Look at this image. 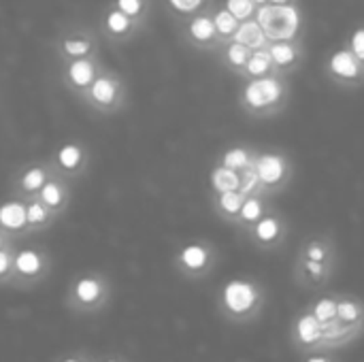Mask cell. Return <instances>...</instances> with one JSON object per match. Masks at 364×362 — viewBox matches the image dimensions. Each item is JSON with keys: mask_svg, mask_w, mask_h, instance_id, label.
I'll use <instances>...</instances> for the list:
<instances>
[{"mask_svg": "<svg viewBox=\"0 0 364 362\" xmlns=\"http://www.w3.org/2000/svg\"><path fill=\"white\" fill-rule=\"evenodd\" d=\"M256 21L262 28L264 36L284 41L296 34L301 23V13L294 4H267L260 6Z\"/></svg>", "mask_w": 364, "mask_h": 362, "instance_id": "cell-1", "label": "cell"}, {"mask_svg": "<svg viewBox=\"0 0 364 362\" xmlns=\"http://www.w3.org/2000/svg\"><path fill=\"white\" fill-rule=\"evenodd\" d=\"M284 94V87L282 83L275 79V77H262V79H254L247 83L243 96H245V102L252 107V109H264V107H271L275 105Z\"/></svg>", "mask_w": 364, "mask_h": 362, "instance_id": "cell-2", "label": "cell"}, {"mask_svg": "<svg viewBox=\"0 0 364 362\" xmlns=\"http://www.w3.org/2000/svg\"><path fill=\"white\" fill-rule=\"evenodd\" d=\"M258 303V292L252 284L235 280L230 284H226L224 288V305L230 314L235 316H245L250 314Z\"/></svg>", "mask_w": 364, "mask_h": 362, "instance_id": "cell-3", "label": "cell"}, {"mask_svg": "<svg viewBox=\"0 0 364 362\" xmlns=\"http://www.w3.org/2000/svg\"><path fill=\"white\" fill-rule=\"evenodd\" d=\"M258 183L264 186H277L286 179V160L277 154H264L256 160V169H254Z\"/></svg>", "mask_w": 364, "mask_h": 362, "instance_id": "cell-4", "label": "cell"}, {"mask_svg": "<svg viewBox=\"0 0 364 362\" xmlns=\"http://www.w3.org/2000/svg\"><path fill=\"white\" fill-rule=\"evenodd\" d=\"M232 34H235V43L243 45L247 49H264L267 36H264V32H262V28L258 26L256 19L243 21L241 26H237V30Z\"/></svg>", "mask_w": 364, "mask_h": 362, "instance_id": "cell-5", "label": "cell"}, {"mask_svg": "<svg viewBox=\"0 0 364 362\" xmlns=\"http://www.w3.org/2000/svg\"><path fill=\"white\" fill-rule=\"evenodd\" d=\"M0 226L6 230H21L26 226V205L17 201L0 205Z\"/></svg>", "mask_w": 364, "mask_h": 362, "instance_id": "cell-6", "label": "cell"}, {"mask_svg": "<svg viewBox=\"0 0 364 362\" xmlns=\"http://www.w3.org/2000/svg\"><path fill=\"white\" fill-rule=\"evenodd\" d=\"M358 62L360 60L354 53H350L348 49H341V51L333 53V58H331V70L335 75H339V77L352 79V77L358 75Z\"/></svg>", "mask_w": 364, "mask_h": 362, "instance_id": "cell-7", "label": "cell"}, {"mask_svg": "<svg viewBox=\"0 0 364 362\" xmlns=\"http://www.w3.org/2000/svg\"><path fill=\"white\" fill-rule=\"evenodd\" d=\"M211 183H213V188L220 194H224V192H239V188H241V175L237 171L218 166L211 173Z\"/></svg>", "mask_w": 364, "mask_h": 362, "instance_id": "cell-8", "label": "cell"}, {"mask_svg": "<svg viewBox=\"0 0 364 362\" xmlns=\"http://www.w3.org/2000/svg\"><path fill=\"white\" fill-rule=\"evenodd\" d=\"M179 260H181V265H183L186 269H190V271H200V269H205L207 262H209V252H207L203 245L192 243V245H186V247L181 250Z\"/></svg>", "mask_w": 364, "mask_h": 362, "instance_id": "cell-9", "label": "cell"}, {"mask_svg": "<svg viewBox=\"0 0 364 362\" xmlns=\"http://www.w3.org/2000/svg\"><path fill=\"white\" fill-rule=\"evenodd\" d=\"M296 337H299V341L305 344V346H314L316 341L322 339V329H320L318 320H316L311 314L303 316V318L296 322Z\"/></svg>", "mask_w": 364, "mask_h": 362, "instance_id": "cell-10", "label": "cell"}, {"mask_svg": "<svg viewBox=\"0 0 364 362\" xmlns=\"http://www.w3.org/2000/svg\"><path fill=\"white\" fill-rule=\"evenodd\" d=\"M15 269H17V273L28 275V277L38 275L41 269H43V258L34 250H21L15 256Z\"/></svg>", "mask_w": 364, "mask_h": 362, "instance_id": "cell-11", "label": "cell"}, {"mask_svg": "<svg viewBox=\"0 0 364 362\" xmlns=\"http://www.w3.org/2000/svg\"><path fill=\"white\" fill-rule=\"evenodd\" d=\"M100 294H102L100 284L94 277H83L75 286V299L83 305H94L100 299Z\"/></svg>", "mask_w": 364, "mask_h": 362, "instance_id": "cell-12", "label": "cell"}, {"mask_svg": "<svg viewBox=\"0 0 364 362\" xmlns=\"http://www.w3.org/2000/svg\"><path fill=\"white\" fill-rule=\"evenodd\" d=\"M115 94H117V85H115L113 79L98 77V79L92 81V98L98 105H111L115 100Z\"/></svg>", "mask_w": 364, "mask_h": 362, "instance_id": "cell-13", "label": "cell"}, {"mask_svg": "<svg viewBox=\"0 0 364 362\" xmlns=\"http://www.w3.org/2000/svg\"><path fill=\"white\" fill-rule=\"evenodd\" d=\"M68 79L75 85H79V87L90 85L92 79H94V64L90 60H75V62H70V66H68Z\"/></svg>", "mask_w": 364, "mask_h": 362, "instance_id": "cell-14", "label": "cell"}, {"mask_svg": "<svg viewBox=\"0 0 364 362\" xmlns=\"http://www.w3.org/2000/svg\"><path fill=\"white\" fill-rule=\"evenodd\" d=\"M222 166H224V169H230V171H245V169L250 166V151L243 149V147L228 149V151L224 154Z\"/></svg>", "mask_w": 364, "mask_h": 362, "instance_id": "cell-15", "label": "cell"}, {"mask_svg": "<svg viewBox=\"0 0 364 362\" xmlns=\"http://www.w3.org/2000/svg\"><path fill=\"white\" fill-rule=\"evenodd\" d=\"M62 201H64V190H62V186L55 183V181H45L43 188H41V201H38V203L45 205V207L58 209V207L62 205Z\"/></svg>", "mask_w": 364, "mask_h": 362, "instance_id": "cell-16", "label": "cell"}, {"mask_svg": "<svg viewBox=\"0 0 364 362\" xmlns=\"http://www.w3.org/2000/svg\"><path fill=\"white\" fill-rule=\"evenodd\" d=\"M190 34L196 38V41H207L215 34V26H213V19L207 17V15H198L190 21Z\"/></svg>", "mask_w": 364, "mask_h": 362, "instance_id": "cell-17", "label": "cell"}, {"mask_svg": "<svg viewBox=\"0 0 364 362\" xmlns=\"http://www.w3.org/2000/svg\"><path fill=\"white\" fill-rule=\"evenodd\" d=\"M269 66H271V55H269V49H256L250 58H247V62H245V68H247V73L250 75H264L267 70H269Z\"/></svg>", "mask_w": 364, "mask_h": 362, "instance_id": "cell-18", "label": "cell"}, {"mask_svg": "<svg viewBox=\"0 0 364 362\" xmlns=\"http://www.w3.org/2000/svg\"><path fill=\"white\" fill-rule=\"evenodd\" d=\"M81 158H83L81 149H79L77 145H73V143L64 145V147L58 151V162H60V166L66 169V171H75V169L81 164Z\"/></svg>", "mask_w": 364, "mask_h": 362, "instance_id": "cell-19", "label": "cell"}, {"mask_svg": "<svg viewBox=\"0 0 364 362\" xmlns=\"http://www.w3.org/2000/svg\"><path fill=\"white\" fill-rule=\"evenodd\" d=\"M256 237L264 243H271L279 237V222L275 218H260L256 222Z\"/></svg>", "mask_w": 364, "mask_h": 362, "instance_id": "cell-20", "label": "cell"}, {"mask_svg": "<svg viewBox=\"0 0 364 362\" xmlns=\"http://www.w3.org/2000/svg\"><path fill=\"white\" fill-rule=\"evenodd\" d=\"M335 314H337V303L333 301V299H322V301H318L316 303V307H314V318L318 320V324L320 326H326L328 322H333L335 320Z\"/></svg>", "mask_w": 364, "mask_h": 362, "instance_id": "cell-21", "label": "cell"}, {"mask_svg": "<svg viewBox=\"0 0 364 362\" xmlns=\"http://www.w3.org/2000/svg\"><path fill=\"white\" fill-rule=\"evenodd\" d=\"M269 55H271V62H275L279 66H286L296 58V49L290 43H275L269 49Z\"/></svg>", "mask_w": 364, "mask_h": 362, "instance_id": "cell-22", "label": "cell"}, {"mask_svg": "<svg viewBox=\"0 0 364 362\" xmlns=\"http://www.w3.org/2000/svg\"><path fill=\"white\" fill-rule=\"evenodd\" d=\"M45 179H47L45 169H41V166L28 169V171L23 173V177H21V188H23V190H28V192H36V190H41V188H43Z\"/></svg>", "mask_w": 364, "mask_h": 362, "instance_id": "cell-23", "label": "cell"}, {"mask_svg": "<svg viewBox=\"0 0 364 362\" xmlns=\"http://www.w3.org/2000/svg\"><path fill=\"white\" fill-rule=\"evenodd\" d=\"M243 194L241 192H224V194H220V198H218V205H220V209L224 211V213H228V215H237L239 211H241V205H243Z\"/></svg>", "mask_w": 364, "mask_h": 362, "instance_id": "cell-24", "label": "cell"}, {"mask_svg": "<svg viewBox=\"0 0 364 362\" xmlns=\"http://www.w3.org/2000/svg\"><path fill=\"white\" fill-rule=\"evenodd\" d=\"M239 215L243 218V222H258L262 218V203L258 198H245Z\"/></svg>", "mask_w": 364, "mask_h": 362, "instance_id": "cell-25", "label": "cell"}, {"mask_svg": "<svg viewBox=\"0 0 364 362\" xmlns=\"http://www.w3.org/2000/svg\"><path fill=\"white\" fill-rule=\"evenodd\" d=\"M213 26H215V30H220L222 34H232V32L237 30V17H235L232 13H228L226 9H222V11L215 13Z\"/></svg>", "mask_w": 364, "mask_h": 362, "instance_id": "cell-26", "label": "cell"}, {"mask_svg": "<svg viewBox=\"0 0 364 362\" xmlns=\"http://www.w3.org/2000/svg\"><path fill=\"white\" fill-rule=\"evenodd\" d=\"M358 316H360V309H358L356 303H352V301H341V303H337V314H335V318H339L341 322L352 324V322L358 320Z\"/></svg>", "mask_w": 364, "mask_h": 362, "instance_id": "cell-27", "label": "cell"}, {"mask_svg": "<svg viewBox=\"0 0 364 362\" xmlns=\"http://www.w3.org/2000/svg\"><path fill=\"white\" fill-rule=\"evenodd\" d=\"M47 220V207L41 205L38 201L30 203L26 207V224H32V226H38Z\"/></svg>", "mask_w": 364, "mask_h": 362, "instance_id": "cell-28", "label": "cell"}, {"mask_svg": "<svg viewBox=\"0 0 364 362\" xmlns=\"http://www.w3.org/2000/svg\"><path fill=\"white\" fill-rule=\"evenodd\" d=\"M226 11L232 13L237 19L239 17H250L254 11V0H226Z\"/></svg>", "mask_w": 364, "mask_h": 362, "instance_id": "cell-29", "label": "cell"}, {"mask_svg": "<svg viewBox=\"0 0 364 362\" xmlns=\"http://www.w3.org/2000/svg\"><path fill=\"white\" fill-rule=\"evenodd\" d=\"M107 26H109V30H113V32H126L128 26H130V19H128L122 11H111V13L107 15Z\"/></svg>", "mask_w": 364, "mask_h": 362, "instance_id": "cell-30", "label": "cell"}, {"mask_svg": "<svg viewBox=\"0 0 364 362\" xmlns=\"http://www.w3.org/2000/svg\"><path fill=\"white\" fill-rule=\"evenodd\" d=\"M64 51L70 55H83L90 51V41L85 38H66L64 41Z\"/></svg>", "mask_w": 364, "mask_h": 362, "instance_id": "cell-31", "label": "cell"}, {"mask_svg": "<svg viewBox=\"0 0 364 362\" xmlns=\"http://www.w3.org/2000/svg\"><path fill=\"white\" fill-rule=\"evenodd\" d=\"M247 58H250V49H247V47H243V45H239V43H232V45L228 47V60H230L235 66H243V64L247 62Z\"/></svg>", "mask_w": 364, "mask_h": 362, "instance_id": "cell-32", "label": "cell"}, {"mask_svg": "<svg viewBox=\"0 0 364 362\" xmlns=\"http://www.w3.org/2000/svg\"><path fill=\"white\" fill-rule=\"evenodd\" d=\"M256 186H258V177H256L254 169H250V166H247L245 177H241V188H239V192L245 196V194L254 192V188H256Z\"/></svg>", "mask_w": 364, "mask_h": 362, "instance_id": "cell-33", "label": "cell"}, {"mask_svg": "<svg viewBox=\"0 0 364 362\" xmlns=\"http://www.w3.org/2000/svg\"><path fill=\"white\" fill-rule=\"evenodd\" d=\"M117 11H122L126 17L136 15L141 11V0H117Z\"/></svg>", "mask_w": 364, "mask_h": 362, "instance_id": "cell-34", "label": "cell"}, {"mask_svg": "<svg viewBox=\"0 0 364 362\" xmlns=\"http://www.w3.org/2000/svg\"><path fill=\"white\" fill-rule=\"evenodd\" d=\"M324 258H326V250H324L322 245L311 243V245L307 247V260H311V262H322Z\"/></svg>", "mask_w": 364, "mask_h": 362, "instance_id": "cell-35", "label": "cell"}, {"mask_svg": "<svg viewBox=\"0 0 364 362\" xmlns=\"http://www.w3.org/2000/svg\"><path fill=\"white\" fill-rule=\"evenodd\" d=\"M354 51H356V58L358 60H363L364 58V30L363 28H358L356 32H354Z\"/></svg>", "mask_w": 364, "mask_h": 362, "instance_id": "cell-36", "label": "cell"}, {"mask_svg": "<svg viewBox=\"0 0 364 362\" xmlns=\"http://www.w3.org/2000/svg\"><path fill=\"white\" fill-rule=\"evenodd\" d=\"M171 4L179 11H194L200 4V0H171Z\"/></svg>", "mask_w": 364, "mask_h": 362, "instance_id": "cell-37", "label": "cell"}, {"mask_svg": "<svg viewBox=\"0 0 364 362\" xmlns=\"http://www.w3.org/2000/svg\"><path fill=\"white\" fill-rule=\"evenodd\" d=\"M305 271H307L309 275H314V277H320V275L324 273V267H322V262H311V260H305Z\"/></svg>", "mask_w": 364, "mask_h": 362, "instance_id": "cell-38", "label": "cell"}, {"mask_svg": "<svg viewBox=\"0 0 364 362\" xmlns=\"http://www.w3.org/2000/svg\"><path fill=\"white\" fill-rule=\"evenodd\" d=\"M11 269V254L0 247V275H4Z\"/></svg>", "mask_w": 364, "mask_h": 362, "instance_id": "cell-39", "label": "cell"}, {"mask_svg": "<svg viewBox=\"0 0 364 362\" xmlns=\"http://www.w3.org/2000/svg\"><path fill=\"white\" fill-rule=\"evenodd\" d=\"M307 362H328V361H326V358H322V356H311Z\"/></svg>", "mask_w": 364, "mask_h": 362, "instance_id": "cell-40", "label": "cell"}, {"mask_svg": "<svg viewBox=\"0 0 364 362\" xmlns=\"http://www.w3.org/2000/svg\"><path fill=\"white\" fill-rule=\"evenodd\" d=\"M288 0H273V4H286Z\"/></svg>", "mask_w": 364, "mask_h": 362, "instance_id": "cell-41", "label": "cell"}, {"mask_svg": "<svg viewBox=\"0 0 364 362\" xmlns=\"http://www.w3.org/2000/svg\"><path fill=\"white\" fill-rule=\"evenodd\" d=\"M62 362H79V361H62Z\"/></svg>", "mask_w": 364, "mask_h": 362, "instance_id": "cell-42", "label": "cell"}, {"mask_svg": "<svg viewBox=\"0 0 364 362\" xmlns=\"http://www.w3.org/2000/svg\"><path fill=\"white\" fill-rule=\"evenodd\" d=\"M254 2H264V0H254Z\"/></svg>", "mask_w": 364, "mask_h": 362, "instance_id": "cell-43", "label": "cell"}, {"mask_svg": "<svg viewBox=\"0 0 364 362\" xmlns=\"http://www.w3.org/2000/svg\"><path fill=\"white\" fill-rule=\"evenodd\" d=\"M109 362H117V361H109Z\"/></svg>", "mask_w": 364, "mask_h": 362, "instance_id": "cell-44", "label": "cell"}]
</instances>
